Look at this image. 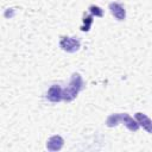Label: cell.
<instances>
[{
	"label": "cell",
	"mask_w": 152,
	"mask_h": 152,
	"mask_svg": "<svg viewBox=\"0 0 152 152\" xmlns=\"http://www.w3.org/2000/svg\"><path fill=\"white\" fill-rule=\"evenodd\" d=\"M82 86H83V80H82L81 75L77 72L72 74L69 86L64 90H62V100L68 101V102L72 101L78 95L80 90L82 89Z\"/></svg>",
	"instance_id": "cell-1"
},
{
	"label": "cell",
	"mask_w": 152,
	"mask_h": 152,
	"mask_svg": "<svg viewBox=\"0 0 152 152\" xmlns=\"http://www.w3.org/2000/svg\"><path fill=\"white\" fill-rule=\"evenodd\" d=\"M120 122L125 124L126 127H127L129 131H132V132H137L138 128H139V124H138L135 120H133V118H131V116H129L128 114H126V113L112 114V115H109V116L107 118V120H106V125H107L108 127H114V126H116V125L120 124Z\"/></svg>",
	"instance_id": "cell-2"
},
{
	"label": "cell",
	"mask_w": 152,
	"mask_h": 152,
	"mask_svg": "<svg viewBox=\"0 0 152 152\" xmlns=\"http://www.w3.org/2000/svg\"><path fill=\"white\" fill-rule=\"evenodd\" d=\"M59 46L62 50L66 51V52H76L80 46H81V42L75 38V37H62L59 40Z\"/></svg>",
	"instance_id": "cell-3"
},
{
	"label": "cell",
	"mask_w": 152,
	"mask_h": 152,
	"mask_svg": "<svg viewBox=\"0 0 152 152\" xmlns=\"http://www.w3.org/2000/svg\"><path fill=\"white\" fill-rule=\"evenodd\" d=\"M46 99L53 103L59 102L62 100V88L58 84H52L46 93Z\"/></svg>",
	"instance_id": "cell-4"
},
{
	"label": "cell",
	"mask_w": 152,
	"mask_h": 152,
	"mask_svg": "<svg viewBox=\"0 0 152 152\" xmlns=\"http://www.w3.org/2000/svg\"><path fill=\"white\" fill-rule=\"evenodd\" d=\"M109 11L110 13L118 19V20H125L126 18V11L119 2H110L109 4Z\"/></svg>",
	"instance_id": "cell-5"
},
{
	"label": "cell",
	"mask_w": 152,
	"mask_h": 152,
	"mask_svg": "<svg viewBox=\"0 0 152 152\" xmlns=\"http://www.w3.org/2000/svg\"><path fill=\"white\" fill-rule=\"evenodd\" d=\"M63 142H64V140L61 135H52L46 141V148L49 151H58L62 148Z\"/></svg>",
	"instance_id": "cell-6"
},
{
	"label": "cell",
	"mask_w": 152,
	"mask_h": 152,
	"mask_svg": "<svg viewBox=\"0 0 152 152\" xmlns=\"http://www.w3.org/2000/svg\"><path fill=\"white\" fill-rule=\"evenodd\" d=\"M135 119H137V122H138L140 126H142L148 133L152 132V128H151V120H150L148 116H146L145 114L138 112V113H135Z\"/></svg>",
	"instance_id": "cell-7"
},
{
	"label": "cell",
	"mask_w": 152,
	"mask_h": 152,
	"mask_svg": "<svg viewBox=\"0 0 152 152\" xmlns=\"http://www.w3.org/2000/svg\"><path fill=\"white\" fill-rule=\"evenodd\" d=\"M83 26L81 27V30L82 31H84V32H87V31H89V28H90V25H91V23H93V15H87V17H84L83 18Z\"/></svg>",
	"instance_id": "cell-8"
},
{
	"label": "cell",
	"mask_w": 152,
	"mask_h": 152,
	"mask_svg": "<svg viewBox=\"0 0 152 152\" xmlns=\"http://www.w3.org/2000/svg\"><path fill=\"white\" fill-rule=\"evenodd\" d=\"M89 12H90L91 14L96 15V17H102V15H103V11H102L99 6H94V5H91V6L89 7Z\"/></svg>",
	"instance_id": "cell-9"
}]
</instances>
